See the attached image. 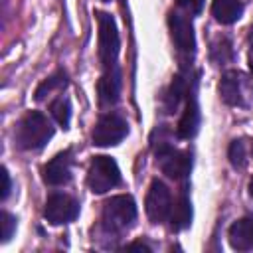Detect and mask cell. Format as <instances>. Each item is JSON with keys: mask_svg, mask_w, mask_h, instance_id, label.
I'll return each instance as SVG.
<instances>
[{"mask_svg": "<svg viewBox=\"0 0 253 253\" xmlns=\"http://www.w3.org/2000/svg\"><path fill=\"white\" fill-rule=\"evenodd\" d=\"M0 176H2V200H6V198L10 196V190H12V182H10V174H8V170H6V168H2Z\"/></svg>", "mask_w": 253, "mask_h": 253, "instance_id": "603a6c76", "label": "cell"}, {"mask_svg": "<svg viewBox=\"0 0 253 253\" xmlns=\"http://www.w3.org/2000/svg\"><path fill=\"white\" fill-rule=\"evenodd\" d=\"M119 32L111 14L99 12V59L105 69L113 67L119 55Z\"/></svg>", "mask_w": 253, "mask_h": 253, "instance_id": "277c9868", "label": "cell"}, {"mask_svg": "<svg viewBox=\"0 0 253 253\" xmlns=\"http://www.w3.org/2000/svg\"><path fill=\"white\" fill-rule=\"evenodd\" d=\"M249 69H251V73H253V32H251V38H249Z\"/></svg>", "mask_w": 253, "mask_h": 253, "instance_id": "d4e9b609", "label": "cell"}, {"mask_svg": "<svg viewBox=\"0 0 253 253\" xmlns=\"http://www.w3.org/2000/svg\"><path fill=\"white\" fill-rule=\"evenodd\" d=\"M249 194L253 196V178H251V182H249Z\"/></svg>", "mask_w": 253, "mask_h": 253, "instance_id": "484cf974", "label": "cell"}, {"mask_svg": "<svg viewBox=\"0 0 253 253\" xmlns=\"http://www.w3.org/2000/svg\"><path fill=\"white\" fill-rule=\"evenodd\" d=\"M156 160H158L162 172L176 180L186 178L192 170V154L188 150H176L166 142H162L156 148Z\"/></svg>", "mask_w": 253, "mask_h": 253, "instance_id": "5b68a950", "label": "cell"}, {"mask_svg": "<svg viewBox=\"0 0 253 253\" xmlns=\"http://www.w3.org/2000/svg\"><path fill=\"white\" fill-rule=\"evenodd\" d=\"M0 225H2V241H10L12 233L16 231V217L8 211H2L0 213Z\"/></svg>", "mask_w": 253, "mask_h": 253, "instance_id": "44dd1931", "label": "cell"}, {"mask_svg": "<svg viewBox=\"0 0 253 253\" xmlns=\"http://www.w3.org/2000/svg\"><path fill=\"white\" fill-rule=\"evenodd\" d=\"M146 215L152 223H162L166 217H170L172 211V196L164 182L152 180L148 194H146Z\"/></svg>", "mask_w": 253, "mask_h": 253, "instance_id": "52a82bcc", "label": "cell"}, {"mask_svg": "<svg viewBox=\"0 0 253 253\" xmlns=\"http://www.w3.org/2000/svg\"><path fill=\"white\" fill-rule=\"evenodd\" d=\"M77 213H79V204L75 198L67 194H51L43 208V217L51 225L69 223L77 217Z\"/></svg>", "mask_w": 253, "mask_h": 253, "instance_id": "ba28073f", "label": "cell"}, {"mask_svg": "<svg viewBox=\"0 0 253 253\" xmlns=\"http://www.w3.org/2000/svg\"><path fill=\"white\" fill-rule=\"evenodd\" d=\"M103 2H111V0H103Z\"/></svg>", "mask_w": 253, "mask_h": 253, "instance_id": "4316f807", "label": "cell"}, {"mask_svg": "<svg viewBox=\"0 0 253 253\" xmlns=\"http://www.w3.org/2000/svg\"><path fill=\"white\" fill-rule=\"evenodd\" d=\"M184 95H186V81H184V77L178 75V77H174V81L170 85V91L166 95V109H168V113H172L180 105Z\"/></svg>", "mask_w": 253, "mask_h": 253, "instance_id": "d6986e66", "label": "cell"}, {"mask_svg": "<svg viewBox=\"0 0 253 253\" xmlns=\"http://www.w3.org/2000/svg\"><path fill=\"white\" fill-rule=\"evenodd\" d=\"M65 85H67V77H65V73L59 71V73L51 75L49 79H45V81L36 89V101H43L47 95H51V93L63 89Z\"/></svg>", "mask_w": 253, "mask_h": 253, "instance_id": "e0dca14e", "label": "cell"}, {"mask_svg": "<svg viewBox=\"0 0 253 253\" xmlns=\"http://www.w3.org/2000/svg\"><path fill=\"white\" fill-rule=\"evenodd\" d=\"M180 8H184L188 14H200L204 8V0H176Z\"/></svg>", "mask_w": 253, "mask_h": 253, "instance_id": "7402d4cb", "label": "cell"}, {"mask_svg": "<svg viewBox=\"0 0 253 253\" xmlns=\"http://www.w3.org/2000/svg\"><path fill=\"white\" fill-rule=\"evenodd\" d=\"M121 182V170L111 156H95L89 172H87V186L93 194H105L113 190Z\"/></svg>", "mask_w": 253, "mask_h": 253, "instance_id": "7a4b0ae2", "label": "cell"}, {"mask_svg": "<svg viewBox=\"0 0 253 253\" xmlns=\"http://www.w3.org/2000/svg\"><path fill=\"white\" fill-rule=\"evenodd\" d=\"M227 158H229L231 166H235V168H243L245 166V144H243V140H233L229 144Z\"/></svg>", "mask_w": 253, "mask_h": 253, "instance_id": "ffe728a7", "label": "cell"}, {"mask_svg": "<svg viewBox=\"0 0 253 253\" xmlns=\"http://www.w3.org/2000/svg\"><path fill=\"white\" fill-rule=\"evenodd\" d=\"M53 136V126L40 111H30L22 117L16 128V142L24 150H40Z\"/></svg>", "mask_w": 253, "mask_h": 253, "instance_id": "6da1fadb", "label": "cell"}, {"mask_svg": "<svg viewBox=\"0 0 253 253\" xmlns=\"http://www.w3.org/2000/svg\"><path fill=\"white\" fill-rule=\"evenodd\" d=\"M49 111H51L53 119H55L63 128L69 126V121H71V105H69V99H67V97H57V99L51 103Z\"/></svg>", "mask_w": 253, "mask_h": 253, "instance_id": "ac0fdd59", "label": "cell"}, {"mask_svg": "<svg viewBox=\"0 0 253 253\" xmlns=\"http://www.w3.org/2000/svg\"><path fill=\"white\" fill-rule=\"evenodd\" d=\"M229 245L237 251L253 249V217H241L229 225L227 231Z\"/></svg>", "mask_w": 253, "mask_h": 253, "instance_id": "4fadbf2b", "label": "cell"}, {"mask_svg": "<svg viewBox=\"0 0 253 253\" xmlns=\"http://www.w3.org/2000/svg\"><path fill=\"white\" fill-rule=\"evenodd\" d=\"M170 221H172V229L174 231H182L192 223V202H190V198L186 194H180V198L172 206Z\"/></svg>", "mask_w": 253, "mask_h": 253, "instance_id": "2e32d148", "label": "cell"}, {"mask_svg": "<svg viewBox=\"0 0 253 253\" xmlns=\"http://www.w3.org/2000/svg\"><path fill=\"white\" fill-rule=\"evenodd\" d=\"M219 95L227 105H245L247 97L253 95L249 79L239 71H227L219 81Z\"/></svg>", "mask_w": 253, "mask_h": 253, "instance_id": "9c48e42d", "label": "cell"}, {"mask_svg": "<svg viewBox=\"0 0 253 253\" xmlns=\"http://www.w3.org/2000/svg\"><path fill=\"white\" fill-rule=\"evenodd\" d=\"M71 150H63L55 154L45 166H43V182L49 186H63L71 180Z\"/></svg>", "mask_w": 253, "mask_h": 253, "instance_id": "8fae6325", "label": "cell"}, {"mask_svg": "<svg viewBox=\"0 0 253 253\" xmlns=\"http://www.w3.org/2000/svg\"><path fill=\"white\" fill-rule=\"evenodd\" d=\"M97 91H99V101H101V105L109 107V105H115V103H117L119 93H121V71H119L117 65L105 69L103 77L99 79Z\"/></svg>", "mask_w": 253, "mask_h": 253, "instance_id": "7c38bea8", "label": "cell"}, {"mask_svg": "<svg viewBox=\"0 0 253 253\" xmlns=\"http://www.w3.org/2000/svg\"><path fill=\"white\" fill-rule=\"evenodd\" d=\"M168 26H170V36L178 47V51L192 55L196 49V36H194V26L192 22L178 14V12H170L168 16Z\"/></svg>", "mask_w": 253, "mask_h": 253, "instance_id": "30bf717a", "label": "cell"}, {"mask_svg": "<svg viewBox=\"0 0 253 253\" xmlns=\"http://www.w3.org/2000/svg\"><path fill=\"white\" fill-rule=\"evenodd\" d=\"M125 249H126V251H132V249H136V251H150V247H146L144 243H130V245H126Z\"/></svg>", "mask_w": 253, "mask_h": 253, "instance_id": "cb8c5ba5", "label": "cell"}, {"mask_svg": "<svg viewBox=\"0 0 253 253\" xmlns=\"http://www.w3.org/2000/svg\"><path fill=\"white\" fill-rule=\"evenodd\" d=\"M136 217V204L132 196H113L103 206V221L109 229H125Z\"/></svg>", "mask_w": 253, "mask_h": 253, "instance_id": "3957f363", "label": "cell"}, {"mask_svg": "<svg viewBox=\"0 0 253 253\" xmlns=\"http://www.w3.org/2000/svg\"><path fill=\"white\" fill-rule=\"evenodd\" d=\"M211 14L221 24H233L243 14V4L239 0H213Z\"/></svg>", "mask_w": 253, "mask_h": 253, "instance_id": "9a60e30c", "label": "cell"}, {"mask_svg": "<svg viewBox=\"0 0 253 253\" xmlns=\"http://www.w3.org/2000/svg\"><path fill=\"white\" fill-rule=\"evenodd\" d=\"M126 132H128L126 121L117 113H107L97 121L95 128H93V144L115 146L126 136Z\"/></svg>", "mask_w": 253, "mask_h": 253, "instance_id": "8992f818", "label": "cell"}, {"mask_svg": "<svg viewBox=\"0 0 253 253\" xmlns=\"http://www.w3.org/2000/svg\"><path fill=\"white\" fill-rule=\"evenodd\" d=\"M198 126H200V109H198L196 99L192 97V99H188L184 115L178 123V136L180 138H192V136H196Z\"/></svg>", "mask_w": 253, "mask_h": 253, "instance_id": "5bb4252c", "label": "cell"}]
</instances>
